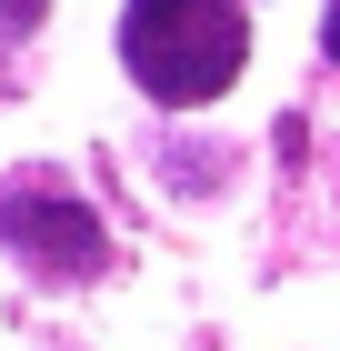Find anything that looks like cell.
Instances as JSON below:
<instances>
[{"mask_svg": "<svg viewBox=\"0 0 340 351\" xmlns=\"http://www.w3.org/2000/svg\"><path fill=\"white\" fill-rule=\"evenodd\" d=\"M120 60L151 101H220L250 60L240 0H120Z\"/></svg>", "mask_w": 340, "mask_h": 351, "instance_id": "1", "label": "cell"}, {"mask_svg": "<svg viewBox=\"0 0 340 351\" xmlns=\"http://www.w3.org/2000/svg\"><path fill=\"white\" fill-rule=\"evenodd\" d=\"M0 241L21 251L30 271H51V281H90V271H110V231H101V211H90L80 191H60V181L0 191Z\"/></svg>", "mask_w": 340, "mask_h": 351, "instance_id": "2", "label": "cell"}, {"mask_svg": "<svg viewBox=\"0 0 340 351\" xmlns=\"http://www.w3.org/2000/svg\"><path fill=\"white\" fill-rule=\"evenodd\" d=\"M40 10H51V0H0V21H10V30H30Z\"/></svg>", "mask_w": 340, "mask_h": 351, "instance_id": "3", "label": "cell"}]
</instances>
